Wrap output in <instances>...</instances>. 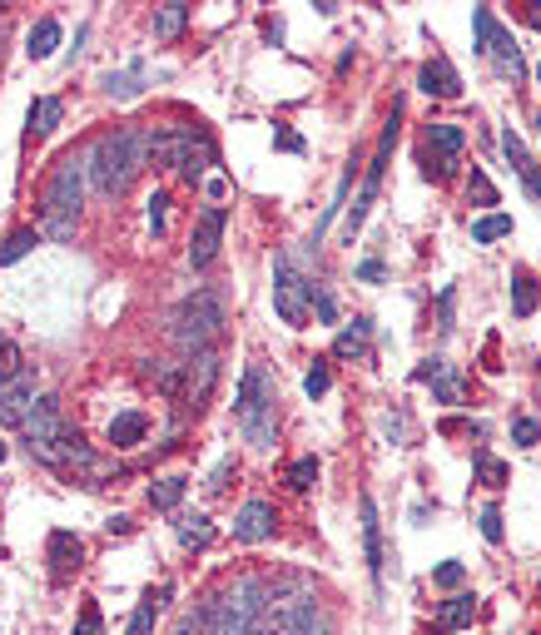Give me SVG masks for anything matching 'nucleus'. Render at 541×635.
I'll return each mask as SVG.
<instances>
[{
  "label": "nucleus",
  "instance_id": "obj_1",
  "mask_svg": "<svg viewBox=\"0 0 541 635\" xmlns=\"http://www.w3.org/2000/svg\"><path fill=\"white\" fill-rule=\"evenodd\" d=\"M85 164H90V184H95V194L120 199V194L135 184L139 169L149 164V134H139V129H115V134H105V139L90 144Z\"/></svg>",
  "mask_w": 541,
  "mask_h": 635
},
{
  "label": "nucleus",
  "instance_id": "obj_2",
  "mask_svg": "<svg viewBox=\"0 0 541 635\" xmlns=\"http://www.w3.org/2000/svg\"><path fill=\"white\" fill-rule=\"evenodd\" d=\"M85 174H90L85 154H65V159L55 164V174H50V184H45V194H40V234H45V239H55V244L75 239V229H80V204H85Z\"/></svg>",
  "mask_w": 541,
  "mask_h": 635
},
{
  "label": "nucleus",
  "instance_id": "obj_3",
  "mask_svg": "<svg viewBox=\"0 0 541 635\" xmlns=\"http://www.w3.org/2000/svg\"><path fill=\"white\" fill-rule=\"evenodd\" d=\"M264 601H269V581H259V576L224 581L214 596H204L209 635H254L259 616H264Z\"/></svg>",
  "mask_w": 541,
  "mask_h": 635
},
{
  "label": "nucleus",
  "instance_id": "obj_4",
  "mask_svg": "<svg viewBox=\"0 0 541 635\" xmlns=\"http://www.w3.org/2000/svg\"><path fill=\"white\" fill-rule=\"evenodd\" d=\"M224 298L214 293V288H199L194 298H184L174 313H169V338L179 343V353L184 358H194V353H209V343L224 333Z\"/></svg>",
  "mask_w": 541,
  "mask_h": 635
},
{
  "label": "nucleus",
  "instance_id": "obj_5",
  "mask_svg": "<svg viewBox=\"0 0 541 635\" xmlns=\"http://www.w3.org/2000/svg\"><path fill=\"white\" fill-rule=\"evenodd\" d=\"M318 596L308 581L298 576H283L269 586V601H264V616H259V631L254 635H308V626L318 621Z\"/></svg>",
  "mask_w": 541,
  "mask_h": 635
},
{
  "label": "nucleus",
  "instance_id": "obj_6",
  "mask_svg": "<svg viewBox=\"0 0 541 635\" xmlns=\"http://www.w3.org/2000/svg\"><path fill=\"white\" fill-rule=\"evenodd\" d=\"M234 417H239L244 437H249L259 452H269L273 432H278V417H273V382L259 363H254V368L244 373V382H239V407H234Z\"/></svg>",
  "mask_w": 541,
  "mask_h": 635
},
{
  "label": "nucleus",
  "instance_id": "obj_7",
  "mask_svg": "<svg viewBox=\"0 0 541 635\" xmlns=\"http://www.w3.org/2000/svg\"><path fill=\"white\" fill-rule=\"evenodd\" d=\"M398 120H403V110L393 105V115H388V125H383V139H378V154H373V164H368V184H363L353 214L343 219V239H348V244H353V234L363 229V219H368V209H373V199H378V189H383V169H388V154H393V139H398Z\"/></svg>",
  "mask_w": 541,
  "mask_h": 635
},
{
  "label": "nucleus",
  "instance_id": "obj_8",
  "mask_svg": "<svg viewBox=\"0 0 541 635\" xmlns=\"http://www.w3.org/2000/svg\"><path fill=\"white\" fill-rule=\"evenodd\" d=\"M308 298H313V283H308L288 258L278 254L273 258V308H278V318H283L288 328H303V318H308Z\"/></svg>",
  "mask_w": 541,
  "mask_h": 635
},
{
  "label": "nucleus",
  "instance_id": "obj_9",
  "mask_svg": "<svg viewBox=\"0 0 541 635\" xmlns=\"http://www.w3.org/2000/svg\"><path fill=\"white\" fill-rule=\"evenodd\" d=\"M462 125H452V120H432L427 125V149H422V174L427 179H447L452 174V164H457V154H462Z\"/></svg>",
  "mask_w": 541,
  "mask_h": 635
},
{
  "label": "nucleus",
  "instance_id": "obj_10",
  "mask_svg": "<svg viewBox=\"0 0 541 635\" xmlns=\"http://www.w3.org/2000/svg\"><path fill=\"white\" fill-rule=\"evenodd\" d=\"M214 382H219V353H214V348H209V353H194V358L184 363V378H179V402L199 412V407L209 402Z\"/></svg>",
  "mask_w": 541,
  "mask_h": 635
},
{
  "label": "nucleus",
  "instance_id": "obj_11",
  "mask_svg": "<svg viewBox=\"0 0 541 635\" xmlns=\"http://www.w3.org/2000/svg\"><path fill=\"white\" fill-rule=\"evenodd\" d=\"M224 209L219 204H209L204 214H199V224H194V244H189V263L194 268H209L214 258H219V244H224Z\"/></svg>",
  "mask_w": 541,
  "mask_h": 635
},
{
  "label": "nucleus",
  "instance_id": "obj_12",
  "mask_svg": "<svg viewBox=\"0 0 541 635\" xmlns=\"http://www.w3.org/2000/svg\"><path fill=\"white\" fill-rule=\"evenodd\" d=\"M35 378L30 373H20L15 382H5L0 387V427H25V417L35 412Z\"/></svg>",
  "mask_w": 541,
  "mask_h": 635
},
{
  "label": "nucleus",
  "instance_id": "obj_13",
  "mask_svg": "<svg viewBox=\"0 0 541 635\" xmlns=\"http://www.w3.org/2000/svg\"><path fill=\"white\" fill-rule=\"evenodd\" d=\"M189 144H194V129H154L149 134V159H154V169H184V154H189Z\"/></svg>",
  "mask_w": 541,
  "mask_h": 635
},
{
  "label": "nucleus",
  "instance_id": "obj_14",
  "mask_svg": "<svg viewBox=\"0 0 541 635\" xmlns=\"http://www.w3.org/2000/svg\"><path fill=\"white\" fill-rule=\"evenodd\" d=\"M273 526H278V511L269 502H249V507L234 516V541H244V546H259V541H269Z\"/></svg>",
  "mask_w": 541,
  "mask_h": 635
},
{
  "label": "nucleus",
  "instance_id": "obj_15",
  "mask_svg": "<svg viewBox=\"0 0 541 635\" xmlns=\"http://www.w3.org/2000/svg\"><path fill=\"white\" fill-rule=\"evenodd\" d=\"M50 571L65 581V576H75L80 566H85V546H80V536L75 531H50Z\"/></svg>",
  "mask_w": 541,
  "mask_h": 635
},
{
  "label": "nucleus",
  "instance_id": "obj_16",
  "mask_svg": "<svg viewBox=\"0 0 541 635\" xmlns=\"http://www.w3.org/2000/svg\"><path fill=\"white\" fill-rule=\"evenodd\" d=\"M417 85H422L427 95H437V100H457V95H462V80H457V70H452L447 60H427V65L417 70Z\"/></svg>",
  "mask_w": 541,
  "mask_h": 635
},
{
  "label": "nucleus",
  "instance_id": "obj_17",
  "mask_svg": "<svg viewBox=\"0 0 541 635\" xmlns=\"http://www.w3.org/2000/svg\"><path fill=\"white\" fill-rule=\"evenodd\" d=\"M502 149H507V159H512V169L522 174V184H527V189H532V194H537V199H541V169H537V159L527 154V144H522V139H517L512 129H507V134H502Z\"/></svg>",
  "mask_w": 541,
  "mask_h": 635
},
{
  "label": "nucleus",
  "instance_id": "obj_18",
  "mask_svg": "<svg viewBox=\"0 0 541 635\" xmlns=\"http://www.w3.org/2000/svg\"><path fill=\"white\" fill-rule=\"evenodd\" d=\"M363 551H368V571L383 576V526H378L373 497H363Z\"/></svg>",
  "mask_w": 541,
  "mask_h": 635
},
{
  "label": "nucleus",
  "instance_id": "obj_19",
  "mask_svg": "<svg viewBox=\"0 0 541 635\" xmlns=\"http://www.w3.org/2000/svg\"><path fill=\"white\" fill-rule=\"evenodd\" d=\"M144 432H149V417L144 412H120L110 422V442L115 447H135V442H144Z\"/></svg>",
  "mask_w": 541,
  "mask_h": 635
},
{
  "label": "nucleus",
  "instance_id": "obj_20",
  "mask_svg": "<svg viewBox=\"0 0 541 635\" xmlns=\"http://www.w3.org/2000/svg\"><path fill=\"white\" fill-rule=\"evenodd\" d=\"M55 45H60V20H55V15H45V20L30 30V45H25V50H30V60H50V55H55Z\"/></svg>",
  "mask_w": 541,
  "mask_h": 635
},
{
  "label": "nucleus",
  "instance_id": "obj_21",
  "mask_svg": "<svg viewBox=\"0 0 541 635\" xmlns=\"http://www.w3.org/2000/svg\"><path fill=\"white\" fill-rule=\"evenodd\" d=\"M333 358H368V318H353V328L338 333Z\"/></svg>",
  "mask_w": 541,
  "mask_h": 635
},
{
  "label": "nucleus",
  "instance_id": "obj_22",
  "mask_svg": "<svg viewBox=\"0 0 541 635\" xmlns=\"http://www.w3.org/2000/svg\"><path fill=\"white\" fill-rule=\"evenodd\" d=\"M184 20H189V5H179V0L159 5V10H154V40H174V35L184 30Z\"/></svg>",
  "mask_w": 541,
  "mask_h": 635
},
{
  "label": "nucleus",
  "instance_id": "obj_23",
  "mask_svg": "<svg viewBox=\"0 0 541 635\" xmlns=\"http://www.w3.org/2000/svg\"><path fill=\"white\" fill-rule=\"evenodd\" d=\"M487 55H497V70H502V75L522 80V70H527V65H522V50H517V40H512V35H502V30H497V40H492V50H487Z\"/></svg>",
  "mask_w": 541,
  "mask_h": 635
},
{
  "label": "nucleus",
  "instance_id": "obj_24",
  "mask_svg": "<svg viewBox=\"0 0 541 635\" xmlns=\"http://www.w3.org/2000/svg\"><path fill=\"white\" fill-rule=\"evenodd\" d=\"M184 492H189V482L184 477H164V482H154L149 487V507L154 511H174L184 502Z\"/></svg>",
  "mask_w": 541,
  "mask_h": 635
},
{
  "label": "nucleus",
  "instance_id": "obj_25",
  "mask_svg": "<svg viewBox=\"0 0 541 635\" xmlns=\"http://www.w3.org/2000/svg\"><path fill=\"white\" fill-rule=\"evenodd\" d=\"M179 541H184L189 551H204V546L214 541V521H209V516H184V521H179Z\"/></svg>",
  "mask_w": 541,
  "mask_h": 635
},
{
  "label": "nucleus",
  "instance_id": "obj_26",
  "mask_svg": "<svg viewBox=\"0 0 541 635\" xmlns=\"http://www.w3.org/2000/svg\"><path fill=\"white\" fill-rule=\"evenodd\" d=\"M512 313L517 318H532L537 313V283H532V273H517L512 278Z\"/></svg>",
  "mask_w": 541,
  "mask_h": 635
},
{
  "label": "nucleus",
  "instance_id": "obj_27",
  "mask_svg": "<svg viewBox=\"0 0 541 635\" xmlns=\"http://www.w3.org/2000/svg\"><path fill=\"white\" fill-rule=\"evenodd\" d=\"M60 115H65L60 100H35V105H30V139H35V134H50V129L60 125Z\"/></svg>",
  "mask_w": 541,
  "mask_h": 635
},
{
  "label": "nucleus",
  "instance_id": "obj_28",
  "mask_svg": "<svg viewBox=\"0 0 541 635\" xmlns=\"http://www.w3.org/2000/svg\"><path fill=\"white\" fill-rule=\"evenodd\" d=\"M164 601H169V586H164L159 596H144V601H139V611H135V621H130V631H125V635H149V631H154V616H159V606H164Z\"/></svg>",
  "mask_w": 541,
  "mask_h": 635
},
{
  "label": "nucleus",
  "instance_id": "obj_29",
  "mask_svg": "<svg viewBox=\"0 0 541 635\" xmlns=\"http://www.w3.org/2000/svg\"><path fill=\"white\" fill-rule=\"evenodd\" d=\"M209 164H214V144H209L204 134H194V144H189V154H184V179H199Z\"/></svg>",
  "mask_w": 541,
  "mask_h": 635
},
{
  "label": "nucleus",
  "instance_id": "obj_30",
  "mask_svg": "<svg viewBox=\"0 0 541 635\" xmlns=\"http://www.w3.org/2000/svg\"><path fill=\"white\" fill-rule=\"evenodd\" d=\"M507 234H512V219H507V214H487V219L472 224V244H497V239H507Z\"/></svg>",
  "mask_w": 541,
  "mask_h": 635
},
{
  "label": "nucleus",
  "instance_id": "obj_31",
  "mask_svg": "<svg viewBox=\"0 0 541 635\" xmlns=\"http://www.w3.org/2000/svg\"><path fill=\"white\" fill-rule=\"evenodd\" d=\"M472 616H477V601H472V596H452V601L442 606V626H447V631L472 626Z\"/></svg>",
  "mask_w": 541,
  "mask_h": 635
},
{
  "label": "nucleus",
  "instance_id": "obj_32",
  "mask_svg": "<svg viewBox=\"0 0 541 635\" xmlns=\"http://www.w3.org/2000/svg\"><path fill=\"white\" fill-rule=\"evenodd\" d=\"M313 482H318V457H298V462L288 467V487H293V492H308Z\"/></svg>",
  "mask_w": 541,
  "mask_h": 635
},
{
  "label": "nucleus",
  "instance_id": "obj_33",
  "mask_svg": "<svg viewBox=\"0 0 541 635\" xmlns=\"http://www.w3.org/2000/svg\"><path fill=\"white\" fill-rule=\"evenodd\" d=\"M467 204H497V189H492V179L482 174V169H472V179H467Z\"/></svg>",
  "mask_w": 541,
  "mask_h": 635
},
{
  "label": "nucleus",
  "instance_id": "obj_34",
  "mask_svg": "<svg viewBox=\"0 0 541 635\" xmlns=\"http://www.w3.org/2000/svg\"><path fill=\"white\" fill-rule=\"evenodd\" d=\"M30 249H35V229H15L5 239V249H0V263H15V258H25Z\"/></svg>",
  "mask_w": 541,
  "mask_h": 635
},
{
  "label": "nucleus",
  "instance_id": "obj_35",
  "mask_svg": "<svg viewBox=\"0 0 541 635\" xmlns=\"http://www.w3.org/2000/svg\"><path fill=\"white\" fill-rule=\"evenodd\" d=\"M20 373H25V363H20V348H15V343H0V387H5V382H15Z\"/></svg>",
  "mask_w": 541,
  "mask_h": 635
},
{
  "label": "nucleus",
  "instance_id": "obj_36",
  "mask_svg": "<svg viewBox=\"0 0 541 635\" xmlns=\"http://www.w3.org/2000/svg\"><path fill=\"white\" fill-rule=\"evenodd\" d=\"M477 477L487 482V487H507V462H497V457H477Z\"/></svg>",
  "mask_w": 541,
  "mask_h": 635
},
{
  "label": "nucleus",
  "instance_id": "obj_37",
  "mask_svg": "<svg viewBox=\"0 0 541 635\" xmlns=\"http://www.w3.org/2000/svg\"><path fill=\"white\" fill-rule=\"evenodd\" d=\"M472 20H477V50L487 55V50H492V40H497V20H492V10H487V5H482Z\"/></svg>",
  "mask_w": 541,
  "mask_h": 635
},
{
  "label": "nucleus",
  "instance_id": "obj_38",
  "mask_svg": "<svg viewBox=\"0 0 541 635\" xmlns=\"http://www.w3.org/2000/svg\"><path fill=\"white\" fill-rule=\"evenodd\" d=\"M462 576H467V566H462V561H442V566L432 571V581H437L442 591H452V586H462Z\"/></svg>",
  "mask_w": 541,
  "mask_h": 635
},
{
  "label": "nucleus",
  "instance_id": "obj_39",
  "mask_svg": "<svg viewBox=\"0 0 541 635\" xmlns=\"http://www.w3.org/2000/svg\"><path fill=\"white\" fill-rule=\"evenodd\" d=\"M164 204H169L164 194H154V199H149V234H154V239L169 229V209H164Z\"/></svg>",
  "mask_w": 541,
  "mask_h": 635
},
{
  "label": "nucleus",
  "instance_id": "obj_40",
  "mask_svg": "<svg viewBox=\"0 0 541 635\" xmlns=\"http://www.w3.org/2000/svg\"><path fill=\"white\" fill-rule=\"evenodd\" d=\"M477 526H482V536H487L492 546L502 541V511H497V507H482V516H477Z\"/></svg>",
  "mask_w": 541,
  "mask_h": 635
},
{
  "label": "nucleus",
  "instance_id": "obj_41",
  "mask_svg": "<svg viewBox=\"0 0 541 635\" xmlns=\"http://www.w3.org/2000/svg\"><path fill=\"white\" fill-rule=\"evenodd\" d=\"M139 90H144V85H139V70H130V75H120V80L110 75V95H120V100H135Z\"/></svg>",
  "mask_w": 541,
  "mask_h": 635
},
{
  "label": "nucleus",
  "instance_id": "obj_42",
  "mask_svg": "<svg viewBox=\"0 0 541 635\" xmlns=\"http://www.w3.org/2000/svg\"><path fill=\"white\" fill-rule=\"evenodd\" d=\"M328 363H313V373H308V378H303V392H308V397H323V392H328Z\"/></svg>",
  "mask_w": 541,
  "mask_h": 635
},
{
  "label": "nucleus",
  "instance_id": "obj_43",
  "mask_svg": "<svg viewBox=\"0 0 541 635\" xmlns=\"http://www.w3.org/2000/svg\"><path fill=\"white\" fill-rule=\"evenodd\" d=\"M75 635H105V621H100V606H95V601L80 611V626H75Z\"/></svg>",
  "mask_w": 541,
  "mask_h": 635
},
{
  "label": "nucleus",
  "instance_id": "obj_44",
  "mask_svg": "<svg viewBox=\"0 0 541 635\" xmlns=\"http://www.w3.org/2000/svg\"><path fill=\"white\" fill-rule=\"evenodd\" d=\"M512 437H517V447H537V437H541L537 417H517V427H512Z\"/></svg>",
  "mask_w": 541,
  "mask_h": 635
},
{
  "label": "nucleus",
  "instance_id": "obj_45",
  "mask_svg": "<svg viewBox=\"0 0 541 635\" xmlns=\"http://www.w3.org/2000/svg\"><path fill=\"white\" fill-rule=\"evenodd\" d=\"M432 397H437V402H457V378H452L447 368L432 378Z\"/></svg>",
  "mask_w": 541,
  "mask_h": 635
},
{
  "label": "nucleus",
  "instance_id": "obj_46",
  "mask_svg": "<svg viewBox=\"0 0 541 635\" xmlns=\"http://www.w3.org/2000/svg\"><path fill=\"white\" fill-rule=\"evenodd\" d=\"M174 635H209V621H204V606L199 611H189L179 626H174Z\"/></svg>",
  "mask_w": 541,
  "mask_h": 635
},
{
  "label": "nucleus",
  "instance_id": "obj_47",
  "mask_svg": "<svg viewBox=\"0 0 541 635\" xmlns=\"http://www.w3.org/2000/svg\"><path fill=\"white\" fill-rule=\"evenodd\" d=\"M442 368H447L442 358H427V363H422V368H417L412 378H417V382H432V378H437V373H442Z\"/></svg>",
  "mask_w": 541,
  "mask_h": 635
},
{
  "label": "nucleus",
  "instance_id": "obj_48",
  "mask_svg": "<svg viewBox=\"0 0 541 635\" xmlns=\"http://www.w3.org/2000/svg\"><path fill=\"white\" fill-rule=\"evenodd\" d=\"M313 303H318V318H338V308H333V293H313Z\"/></svg>",
  "mask_w": 541,
  "mask_h": 635
},
{
  "label": "nucleus",
  "instance_id": "obj_49",
  "mask_svg": "<svg viewBox=\"0 0 541 635\" xmlns=\"http://www.w3.org/2000/svg\"><path fill=\"white\" fill-rule=\"evenodd\" d=\"M229 472H234V462H219V472L209 477V492H224V482H229Z\"/></svg>",
  "mask_w": 541,
  "mask_h": 635
},
{
  "label": "nucleus",
  "instance_id": "obj_50",
  "mask_svg": "<svg viewBox=\"0 0 541 635\" xmlns=\"http://www.w3.org/2000/svg\"><path fill=\"white\" fill-rule=\"evenodd\" d=\"M358 278H368V283H378V278H383V263H378V258H368V263L358 268Z\"/></svg>",
  "mask_w": 541,
  "mask_h": 635
},
{
  "label": "nucleus",
  "instance_id": "obj_51",
  "mask_svg": "<svg viewBox=\"0 0 541 635\" xmlns=\"http://www.w3.org/2000/svg\"><path fill=\"white\" fill-rule=\"evenodd\" d=\"M105 526H110V536H130V516H110Z\"/></svg>",
  "mask_w": 541,
  "mask_h": 635
},
{
  "label": "nucleus",
  "instance_id": "obj_52",
  "mask_svg": "<svg viewBox=\"0 0 541 635\" xmlns=\"http://www.w3.org/2000/svg\"><path fill=\"white\" fill-rule=\"evenodd\" d=\"M527 20H532V25L541 30V0H532V5H527Z\"/></svg>",
  "mask_w": 541,
  "mask_h": 635
},
{
  "label": "nucleus",
  "instance_id": "obj_53",
  "mask_svg": "<svg viewBox=\"0 0 541 635\" xmlns=\"http://www.w3.org/2000/svg\"><path fill=\"white\" fill-rule=\"evenodd\" d=\"M308 635H333V631H328V621H323V616H318V621H313V626H308Z\"/></svg>",
  "mask_w": 541,
  "mask_h": 635
},
{
  "label": "nucleus",
  "instance_id": "obj_54",
  "mask_svg": "<svg viewBox=\"0 0 541 635\" xmlns=\"http://www.w3.org/2000/svg\"><path fill=\"white\" fill-rule=\"evenodd\" d=\"M5 457H10V447H5V442H0V462H5Z\"/></svg>",
  "mask_w": 541,
  "mask_h": 635
},
{
  "label": "nucleus",
  "instance_id": "obj_55",
  "mask_svg": "<svg viewBox=\"0 0 541 635\" xmlns=\"http://www.w3.org/2000/svg\"><path fill=\"white\" fill-rule=\"evenodd\" d=\"M537 80H541V65H537Z\"/></svg>",
  "mask_w": 541,
  "mask_h": 635
},
{
  "label": "nucleus",
  "instance_id": "obj_56",
  "mask_svg": "<svg viewBox=\"0 0 541 635\" xmlns=\"http://www.w3.org/2000/svg\"><path fill=\"white\" fill-rule=\"evenodd\" d=\"M442 635H452V631H442Z\"/></svg>",
  "mask_w": 541,
  "mask_h": 635
},
{
  "label": "nucleus",
  "instance_id": "obj_57",
  "mask_svg": "<svg viewBox=\"0 0 541 635\" xmlns=\"http://www.w3.org/2000/svg\"><path fill=\"white\" fill-rule=\"evenodd\" d=\"M0 343H5V338H0Z\"/></svg>",
  "mask_w": 541,
  "mask_h": 635
},
{
  "label": "nucleus",
  "instance_id": "obj_58",
  "mask_svg": "<svg viewBox=\"0 0 541 635\" xmlns=\"http://www.w3.org/2000/svg\"><path fill=\"white\" fill-rule=\"evenodd\" d=\"M537 125H541V120H537Z\"/></svg>",
  "mask_w": 541,
  "mask_h": 635
}]
</instances>
